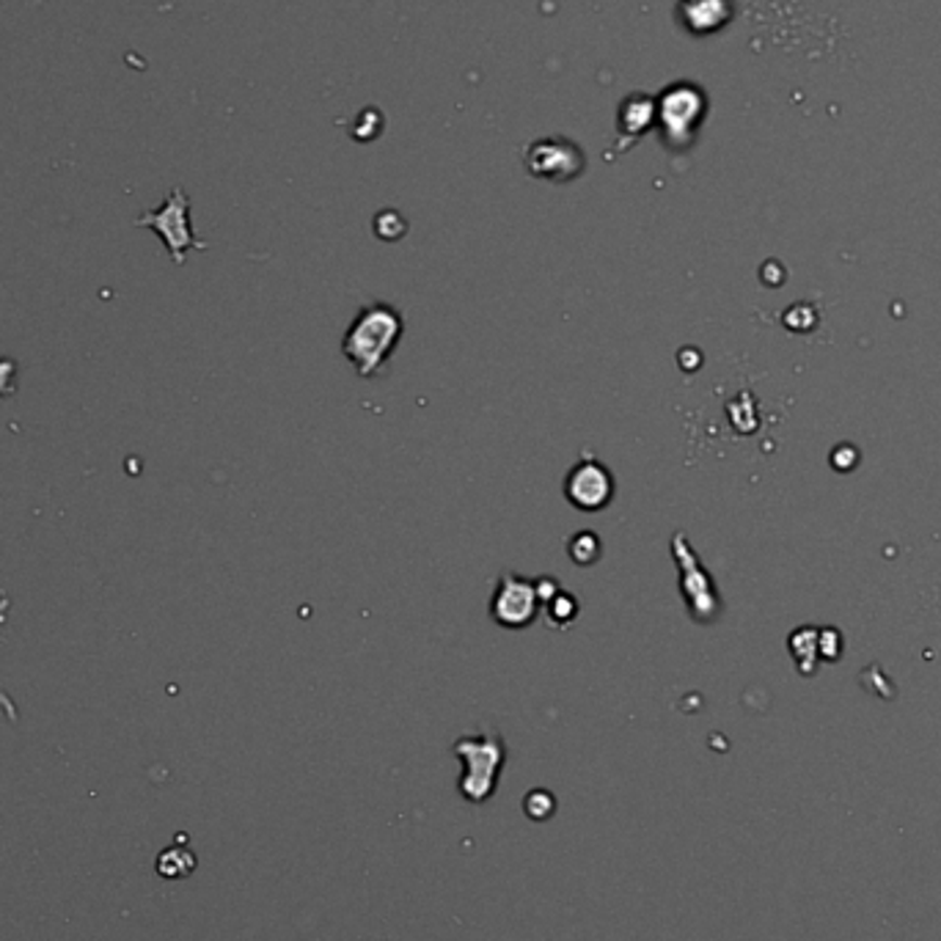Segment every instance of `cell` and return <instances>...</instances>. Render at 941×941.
<instances>
[{"mask_svg":"<svg viewBox=\"0 0 941 941\" xmlns=\"http://www.w3.org/2000/svg\"><path fill=\"white\" fill-rule=\"evenodd\" d=\"M455 752L466 760L468 774L462 788L468 796L482 799V796L491 793V788L496 785V771L504 760V747L498 738H462L457 740Z\"/></svg>","mask_w":941,"mask_h":941,"instance_id":"obj_5","label":"cell"},{"mask_svg":"<svg viewBox=\"0 0 941 941\" xmlns=\"http://www.w3.org/2000/svg\"><path fill=\"white\" fill-rule=\"evenodd\" d=\"M564 496L581 512H600L614 498V476L603 462L584 457L564 480Z\"/></svg>","mask_w":941,"mask_h":941,"instance_id":"obj_4","label":"cell"},{"mask_svg":"<svg viewBox=\"0 0 941 941\" xmlns=\"http://www.w3.org/2000/svg\"><path fill=\"white\" fill-rule=\"evenodd\" d=\"M14 378H17L14 358H0V397H12L14 389H17Z\"/></svg>","mask_w":941,"mask_h":941,"instance_id":"obj_10","label":"cell"},{"mask_svg":"<svg viewBox=\"0 0 941 941\" xmlns=\"http://www.w3.org/2000/svg\"><path fill=\"white\" fill-rule=\"evenodd\" d=\"M405 333L403 314L389 303H369L356 314L342 342V353L358 378H374Z\"/></svg>","mask_w":941,"mask_h":941,"instance_id":"obj_1","label":"cell"},{"mask_svg":"<svg viewBox=\"0 0 941 941\" xmlns=\"http://www.w3.org/2000/svg\"><path fill=\"white\" fill-rule=\"evenodd\" d=\"M526 166L534 177L564 182L584 168V154L564 141H539L529 149Z\"/></svg>","mask_w":941,"mask_h":941,"instance_id":"obj_6","label":"cell"},{"mask_svg":"<svg viewBox=\"0 0 941 941\" xmlns=\"http://www.w3.org/2000/svg\"><path fill=\"white\" fill-rule=\"evenodd\" d=\"M543 611L539 581L504 573L491 600V616L501 627H529Z\"/></svg>","mask_w":941,"mask_h":941,"instance_id":"obj_2","label":"cell"},{"mask_svg":"<svg viewBox=\"0 0 941 941\" xmlns=\"http://www.w3.org/2000/svg\"><path fill=\"white\" fill-rule=\"evenodd\" d=\"M672 551H675L677 564H681L683 570V584H691L688 589H683L688 598V609L694 611V616L697 620H708V616L713 614V609H716V598H713V589H711V581H708V575L702 573V568L697 564V557H694V551L686 545V537L683 534H675V543H672Z\"/></svg>","mask_w":941,"mask_h":941,"instance_id":"obj_7","label":"cell"},{"mask_svg":"<svg viewBox=\"0 0 941 941\" xmlns=\"http://www.w3.org/2000/svg\"><path fill=\"white\" fill-rule=\"evenodd\" d=\"M543 611L554 627L568 625V622H573L575 614H578V600L570 593H564V589H557V593L543 603Z\"/></svg>","mask_w":941,"mask_h":941,"instance_id":"obj_8","label":"cell"},{"mask_svg":"<svg viewBox=\"0 0 941 941\" xmlns=\"http://www.w3.org/2000/svg\"><path fill=\"white\" fill-rule=\"evenodd\" d=\"M568 554L575 564H595L600 557V539L595 532H578L568 543Z\"/></svg>","mask_w":941,"mask_h":941,"instance_id":"obj_9","label":"cell"},{"mask_svg":"<svg viewBox=\"0 0 941 941\" xmlns=\"http://www.w3.org/2000/svg\"><path fill=\"white\" fill-rule=\"evenodd\" d=\"M136 226H149V229L157 231L177 265H182L188 249H207V245L193 238V229H190V202L179 188L171 190V195H168L166 204H163L157 213L141 215V218L136 220Z\"/></svg>","mask_w":941,"mask_h":941,"instance_id":"obj_3","label":"cell"}]
</instances>
